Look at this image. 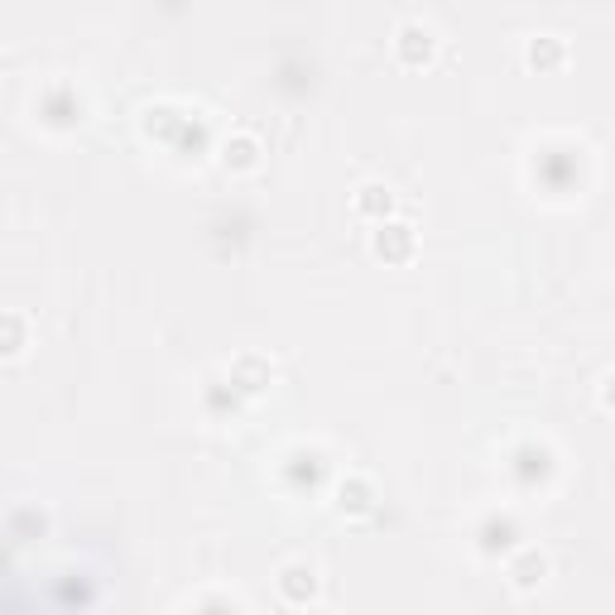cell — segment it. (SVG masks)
<instances>
[{"label":"cell","mask_w":615,"mask_h":615,"mask_svg":"<svg viewBox=\"0 0 615 615\" xmlns=\"http://www.w3.org/2000/svg\"><path fill=\"white\" fill-rule=\"evenodd\" d=\"M375 255L390 260V265H404L414 255V226L409 222H380L375 226Z\"/></svg>","instance_id":"6da1fadb"},{"label":"cell","mask_w":615,"mask_h":615,"mask_svg":"<svg viewBox=\"0 0 615 615\" xmlns=\"http://www.w3.org/2000/svg\"><path fill=\"white\" fill-rule=\"evenodd\" d=\"M279 596L284 601H294V606H308L313 596H318V572L308 563H289L279 572Z\"/></svg>","instance_id":"7a4b0ae2"},{"label":"cell","mask_w":615,"mask_h":615,"mask_svg":"<svg viewBox=\"0 0 615 615\" xmlns=\"http://www.w3.org/2000/svg\"><path fill=\"white\" fill-rule=\"evenodd\" d=\"M433 44H438V39H433V29L423 25V20H404L399 34H394V49H399L404 63H423V58L433 53Z\"/></svg>","instance_id":"3957f363"},{"label":"cell","mask_w":615,"mask_h":615,"mask_svg":"<svg viewBox=\"0 0 615 615\" xmlns=\"http://www.w3.org/2000/svg\"><path fill=\"white\" fill-rule=\"evenodd\" d=\"M226 375H231V390H241V394H260L274 380L270 361H260V356H236Z\"/></svg>","instance_id":"277c9868"},{"label":"cell","mask_w":615,"mask_h":615,"mask_svg":"<svg viewBox=\"0 0 615 615\" xmlns=\"http://www.w3.org/2000/svg\"><path fill=\"white\" fill-rule=\"evenodd\" d=\"M543 572H548V558H543L539 548H524L515 563H510V582H515L519 591H534L543 582Z\"/></svg>","instance_id":"5b68a950"},{"label":"cell","mask_w":615,"mask_h":615,"mask_svg":"<svg viewBox=\"0 0 615 615\" xmlns=\"http://www.w3.org/2000/svg\"><path fill=\"white\" fill-rule=\"evenodd\" d=\"M356 217H380L385 222V212L394 207V197H390V188H380V183H366V188H356Z\"/></svg>","instance_id":"8992f818"},{"label":"cell","mask_w":615,"mask_h":615,"mask_svg":"<svg viewBox=\"0 0 615 615\" xmlns=\"http://www.w3.org/2000/svg\"><path fill=\"white\" fill-rule=\"evenodd\" d=\"M563 58H567V44L558 34H534V39H529V63H534V68H558Z\"/></svg>","instance_id":"52a82bcc"},{"label":"cell","mask_w":615,"mask_h":615,"mask_svg":"<svg viewBox=\"0 0 615 615\" xmlns=\"http://www.w3.org/2000/svg\"><path fill=\"white\" fill-rule=\"evenodd\" d=\"M222 159H226V169H236V173H246L260 164V145L250 140V135H236V140H226L222 145Z\"/></svg>","instance_id":"ba28073f"},{"label":"cell","mask_w":615,"mask_h":615,"mask_svg":"<svg viewBox=\"0 0 615 615\" xmlns=\"http://www.w3.org/2000/svg\"><path fill=\"white\" fill-rule=\"evenodd\" d=\"M370 505H375V491L366 481H342V491H337V510L342 515H370Z\"/></svg>","instance_id":"9c48e42d"},{"label":"cell","mask_w":615,"mask_h":615,"mask_svg":"<svg viewBox=\"0 0 615 615\" xmlns=\"http://www.w3.org/2000/svg\"><path fill=\"white\" fill-rule=\"evenodd\" d=\"M25 346V337H20V313H5V351L15 356Z\"/></svg>","instance_id":"30bf717a"},{"label":"cell","mask_w":615,"mask_h":615,"mask_svg":"<svg viewBox=\"0 0 615 615\" xmlns=\"http://www.w3.org/2000/svg\"><path fill=\"white\" fill-rule=\"evenodd\" d=\"M601 399H606V409H615V375H606V390H601Z\"/></svg>","instance_id":"8fae6325"}]
</instances>
